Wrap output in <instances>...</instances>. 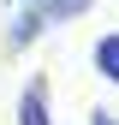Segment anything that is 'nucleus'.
Returning <instances> with one entry per match:
<instances>
[{"instance_id":"nucleus-1","label":"nucleus","mask_w":119,"mask_h":125,"mask_svg":"<svg viewBox=\"0 0 119 125\" xmlns=\"http://www.w3.org/2000/svg\"><path fill=\"white\" fill-rule=\"evenodd\" d=\"M18 125H54V113H48V77H30L24 83V95H18Z\"/></svg>"},{"instance_id":"nucleus-2","label":"nucleus","mask_w":119,"mask_h":125,"mask_svg":"<svg viewBox=\"0 0 119 125\" xmlns=\"http://www.w3.org/2000/svg\"><path fill=\"white\" fill-rule=\"evenodd\" d=\"M89 66L107 77V83H119V30H107V36H101L95 48H89Z\"/></svg>"},{"instance_id":"nucleus-3","label":"nucleus","mask_w":119,"mask_h":125,"mask_svg":"<svg viewBox=\"0 0 119 125\" xmlns=\"http://www.w3.org/2000/svg\"><path fill=\"white\" fill-rule=\"evenodd\" d=\"M30 6H36L42 12V24H71V18H83V12H89V0H30Z\"/></svg>"},{"instance_id":"nucleus-4","label":"nucleus","mask_w":119,"mask_h":125,"mask_svg":"<svg viewBox=\"0 0 119 125\" xmlns=\"http://www.w3.org/2000/svg\"><path fill=\"white\" fill-rule=\"evenodd\" d=\"M89 125H119V113H107V107H89Z\"/></svg>"},{"instance_id":"nucleus-5","label":"nucleus","mask_w":119,"mask_h":125,"mask_svg":"<svg viewBox=\"0 0 119 125\" xmlns=\"http://www.w3.org/2000/svg\"><path fill=\"white\" fill-rule=\"evenodd\" d=\"M6 6H18V0H6Z\"/></svg>"}]
</instances>
